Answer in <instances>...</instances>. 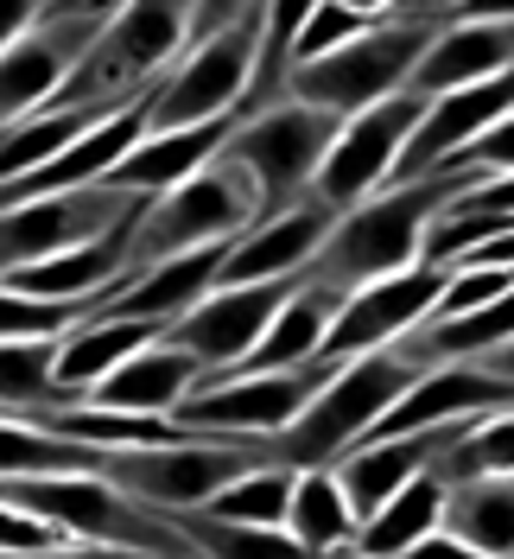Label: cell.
<instances>
[{"instance_id":"19","label":"cell","mask_w":514,"mask_h":559,"mask_svg":"<svg viewBox=\"0 0 514 559\" xmlns=\"http://www.w3.org/2000/svg\"><path fill=\"white\" fill-rule=\"evenodd\" d=\"M457 426H464V419H451V426H419V432H401V439H375V445L343 452L337 464H331V477H337V489H343V502H349V515H356V527L369 522L394 489H407L413 477H426V471H432V457L457 439Z\"/></svg>"},{"instance_id":"15","label":"cell","mask_w":514,"mask_h":559,"mask_svg":"<svg viewBox=\"0 0 514 559\" xmlns=\"http://www.w3.org/2000/svg\"><path fill=\"white\" fill-rule=\"evenodd\" d=\"M509 173H464L451 185L439 210L426 216V229H419V267H432V274H451L464 254H477L482 242H502L509 236Z\"/></svg>"},{"instance_id":"14","label":"cell","mask_w":514,"mask_h":559,"mask_svg":"<svg viewBox=\"0 0 514 559\" xmlns=\"http://www.w3.org/2000/svg\"><path fill=\"white\" fill-rule=\"evenodd\" d=\"M445 274L432 267H407V274H387V280H369L356 293H343L331 324H324V344H318V362H349V356H369V349H387L401 344L419 318L432 312Z\"/></svg>"},{"instance_id":"6","label":"cell","mask_w":514,"mask_h":559,"mask_svg":"<svg viewBox=\"0 0 514 559\" xmlns=\"http://www.w3.org/2000/svg\"><path fill=\"white\" fill-rule=\"evenodd\" d=\"M426 38H432V20H375L356 38H343L331 51L292 64L286 83H279V96L324 108V115L343 121V115L381 103V96H401L413 76V58L426 51Z\"/></svg>"},{"instance_id":"4","label":"cell","mask_w":514,"mask_h":559,"mask_svg":"<svg viewBox=\"0 0 514 559\" xmlns=\"http://www.w3.org/2000/svg\"><path fill=\"white\" fill-rule=\"evenodd\" d=\"M248 223H261V191L236 159L216 153L191 178H178L171 191L140 204L134 229H128V274L153 267V261H171V254L229 248Z\"/></svg>"},{"instance_id":"18","label":"cell","mask_w":514,"mask_h":559,"mask_svg":"<svg viewBox=\"0 0 514 559\" xmlns=\"http://www.w3.org/2000/svg\"><path fill=\"white\" fill-rule=\"evenodd\" d=\"M324 229H331V210L318 204V198H299V204L279 210V216H261V223H248L236 242L223 248L210 286H254V280L306 274L318 242H324Z\"/></svg>"},{"instance_id":"11","label":"cell","mask_w":514,"mask_h":559,"mask_svg":"<svg viewBox=\"0 0 514 559\" xmlns=\"http://www.w3.org/2000/svg\"><path fill=\"white\" fill-rule=\"evenodd\" d=\"M146 198L134 191H115V185H76V191H58V198H33V204L0 210V280L33 267V261H51L64 248H83L121 229L128 216H140Z\"/></svg>"},{"instance_id":"2","label":"cell","mask_w":514,"mask_h":559,"mask_svg":"<svg viewBox=\"0 0 514 559\" xmlns=\"http://www.w3.org/2000/svg\"><path fill=\"white\" fill-rule=\"evenodd\" d=\"M457 178L464 173L413 178V185H381L375 198L337 210L306 274L343 299V293H356V286H369V280L419 267V229H426V216L439 210V198H445Z\"/></svg>"},{"instance_id":"41","label":"cell","mask_w":514,"mask_h":559,"mask_svg":"<svg viewBox=\"0 0 514 559\" xmlns=\"http://www.w3.org/2000/svg\"><path fill=\"white\" fill-rule=\"evenodd\" d=\"M343 559H362V554H343Z\"/></svg>"},{"instance_id":"36","label":"cell","mask_w":514,"mask_h":559,"mask_svg":"<svg viewBox=\"0 0 514 559\" xmlns=\"http://www.w3.org/2000/svg\"><path fill=\"white\" fill-rule=\"evenodd\" d=\"M457 7H464V0H394L387 20H432V26H445Z\"/></svg>"},{"instance_id":"23","label":"cell","mask_w":514,"mask_h":559,"mask_svg":"<svg viewBox=\"0 0 514 559\" xmlns=\"http://www.w3.org/2000/svg\"><path fill=\"white\" fill-rule=\"evenodd\" d=\"M337 312V293L331 286H318V280H299V293L267 318V331L254 337V349L241 356L229 376H267V369H299V362H318V344H324V324ZM223 376V382H229ZM204 388V382H198Z\"/></svg>"},{"instance_id":"27","label":"cell","mask_w":514,"mask_h":559,"mask_svg":"<svg viewBox=\"0 0 514 559\" xmlns=\"http://www.w3.org/2000/svg\"><path fill=\"white\" fill-rule=\"evenodd\" d=\"M439 502H445V484H439L432 471H426V477H413L407 489H394L375 515L356 527V547H349V554H362V559H401L413 540H426V534L439 527Z\"/></svg>"},{"instance_id":"13","label":"cell","mask_w":514,"mask_h":559,"mask_svg":"<svg viewBox=\"0 0 514 559\" xmlns=\"http://www.w3.org/2000/svg\"><path fill=\"white\" fill-rule=\"evenodd\" d=\"M96 26H103V13H45L0 51V128H20L38 108L58 103V90L70 83Z\"/></svg>"},{"instance_id":"22","label":"cell","mask_w":514,"mask_h":559,"mask_svg":"<svg viewBox=\"0 0 514 559\" xmlns=\"http://www.w3.org/2000/svg\"><path fill=\"white\" fill-rule=\"evenodd\" d=\"M128 229H134V216H128L121 229L96 236V242L64 248V254H51V261H33V267L7 274L0 286H7V293H26V299H96L103 286H115V280L128 274Z\"/></svg>"},{"instance_id":"32","label":"cell","mask_w":514,"mask_h":559,"mask_svg":"<svg viewBox=\"0 0 514 559\" xmlns=\"http://www.w3.org/2000/svg\"><path fill=\"white\" fill-rule=\"evenodd\" d=\"M286 496H292V471L286 464H254L236 484H223L198 515L210 522H241V527H279L286 522Z\"/></svg>"},{"instance_id":"1","label":"cell","mask_w":514,"mask_h":559,"mask_svg":"<svg viewBox=\"0 0 514 559\" xmlns=\"http://www.w3.org/2000/svg\"><path fill=\"white\" fill-rule=\"evenodd\" d=\"M198 33V0H115L58 90L64 108H115L153 90Z\"/></svg>"},{"instance_id":"43","label":"cell","mask_w":514,"mask_h":559,"mask_svg":"<svg viewBox=\"0 0 514 559\" xmlns=\"http://www.w3.org/2000/svg\"><path fill=\"white\" fill-rule=\"evenodd\" d=\"M0 419H7V414H0Z\"/></svg>"},{"instance_id":"5","label":"cell","mask_w":514,"mask_h":559,"mask_svg":"<svg viewBox=\"0 0 514 559\" xmlns=\"http://www.w3.org/2000/svg\"><path fill=\"white\" fill-rule=\"evenodd\" d=\"M254 51H261V13L248 0L229 26L191 38L178 51V64L146 90V134H178V128L241 115L248 83H254Z\"/></svg>"},{"instance_id":"40","label":"cell","mask_w":514,"mask_h":559,"mask_svg":"<svg viewBox=\"0 0 514 559\" xmlns=\"http://www.w3.org/2000/svg\"><path fill=\"white\" fill-rule=\"evenodd\" d=\"M115 0H51V13H108Z\"/></svg>"},{"instance_id":"3","label":"cell","mask_w":514,"mask_h":559,"mask_svg":"<svg viewBox=\"0 0 514 559\" xmlns=\"http://www.w3.org/2000/svg\"><path fill=\"white\" fill-rule=\"evenodd\" d=\"M426 369L401 356V349H369V356H349L331 369V382L306 401V414L292 426H279L267 439V457L286 464V471H331L369 426L375 414H387Z\"/></svg>"},{"instance_id":"28","label":"cell","mask_w":514,"mask_h":559,"mask_svg":"<svg viewBox=\"0 0 514 559\" xmlns=\"http://www.w3.org/2000/svg\"><path fill=\"white\" fill-rule=\"evenodd\" d=\"M279 527L311 554H349L356 547V515H349L331 471H292V496H286V522Z\"/></svg>"},{"instance_id":"34","label":"cell","mask_w":514,"mask_h":559,"mask_svg":"<svg viewBox=\"0 0 514 559\" xmlns=\"http://www.w3.org/2000/svg\"><path fill=\"white\" fill-rule=\"evenodd\" d=\"M51 547H64V534H58V527H45V522H33V515H20V509H7V502H0V554L33 559V554H51Z\"/></svg>"},{"instance_id":"9","label":"cell","mask_w":514,"mask_h":559,"mask_svg":"<svg viewBox=\"0 0 514 559\" xmlns=\"http://www.w3.org/2000/svg\"><path fill=\"white\" fill-rule=\"evenodd\" d=\"M331 369L337 362H299V369H267V376L204 382L171 407L166 426L184 439H274L279 426L306 414V401L331 382Z\"/></svg>"},{"instance_id":"8","label":"cell","mask_w":514,"mask_h":559,"mask_svg":"<svg viewBox=\"0 0 514 559\" xmlns=\"http://www.w3.org/2000/svg\"><path fill=\"white\" fill-rule=\"evenodd\" d=\"M331 134H337V115L306 108V103H292V96H274V103H261V108H241L216 153L236 159L241 173L254 178L261 216H279V210H292L311 191Z\"/></svg>"},{"instance_id":"12","label":"cell","mask_w":514,"mask_h":559,"mask_svg":"<svg viewBox=\"0 0 514 559\" xmlns=\"http://www.w3.org/2000/svg\"><path fill=\"white\" fill-rule=\"evenodd\" d=\"M306 274H279V280H254V286H210L191 312H178L166 324V344H178L198 362V382H223L241 356L254 349V337L267 331V318L299 293Z\"/></svg>"},{"instance_id":"10","label":"cell","mask_w":514,"mask_h":559,"mask_svg":"<svg viewBox=\"0 0 514 559\" xmlns=\"http://www.w3.org/2000/svg\"><path fill=\"white\" fill-rule=\"evenodd\" d=\"M419 108L426 103L401 90V96H381V103L343 115L331 146H324V159H318V178H311L306 198H318L331 216L349 204H362V198H375L381 185L394 178V166H401V146H407Z\"/></svg>"},{"instance_id":"26","label":"cell","mask_w":514,"mask_h":559,"mask_svg":"<svg viewBox=\"0 0 514 559\" xmlns=\"http://www.w3.org/2000/svg\"><path fill=\"white\" fill-rule=\"evenodd\" d=\"M514 331V306L495 299V306H477V312H457V318H419L401 344V356H413L419 369H445V362H477L489 349H509Z\"/></svg>"},{"instance_id":"31","label":"cell","mask_w":514,"mask_h":559,"mask_svg":"<svg viewBox=\"0 0 514 559\" xmlns=\"http://www.w3.org/2000/svg\"><path fill=\"white\" fill-rule=\"evenodd\" d=\"M509 464H514V426H509V407H495V414H477L457 426V439L432 457V477L464 484V477H502Z\"/></svg>"},{"instance_id":"17","label":"cell","mask_w":514,"mask_h":559,"mask_svg":"<svg viewBox=\"0 0 514 559\" xmlns=\"http://www.w3.org/2000/svg\"><path fill=\"white\" fill-rule=\"evenodd\" d=\"M509 121V76H489V83H470V90H451V96H432L413 121L407 146H401V166L387 185H413V178H432L457 146H470L482 128Z\"/></svg>"},{"instance_id":"33","label":"cell","mask_w":514,"mask_h":559,"mask_svg":"<svg viewBox=\"0 0 514 559\" xmlns=\"http://www.w3.org/2000/svg\"><path fill=\"white\" fill-rule=\"evenodd\" d=\"M362 26H375V20L349 13V7H337V0H318V7L306 13V26H299V38H292V64H306V58H318V51H331V45H343V38H356ZM279 83H286V76H279Z\"/></svg>"},{"instance_id":"35","label":"cell","mask_w":514,"mask_h":559,"mask_svg":"<svg viewBox=\"0 0 514 559\" xmlns=\"http://www.w3.org/2000/svg\"><path fill=\"white\" fill-rule=\"evenodd\" d=\"M45 13H51V0H0V51L26 33V26H38Z\"/></svg>"},{"instance_id":"39","label":"cell","mask_w":514,"mask_h":559,"mask_svg":"<svg viewBox=\"0 0 514 559\" xmlns=\"http://www.w3.org/2000/svg\"><path fill=\"white\" fill-rule=\"evenodd\" d=\"M241 7H248V0H198V33H191V38H204V33H216V26H229Z\"/></svg>"},{"instance_id":"24","label":"cell","mask_w":514,"mask_h":559,"mask_svg":"<svg viewBox=\"0 0 514 559\" xmlns=\"http://www.w3.org/2000/svg\"><path fill=\"white\" fill-rule=\"evenodd\" d=\"M153 337H166V324H140V318H89V324H70L64 337H58V356H51V382L76 407L83 388L103 382L115 362H128Z\"/></svg>"},{"instance_id":"7","label":"cell","mask_w":514,"mask_h":559,"mask_svg":"<svg viewBox=\"0 0 514 559\" xmlns=\"http://www.w3.org/2000/svg\"><path fill=\"white\" fill-rule=\"evenodd\" d=\"M254 464H274L267 439H171V445H108L96 477L153 515H184Z\"/></svg>"},{"instance_id":"38","label":"cell","mask_w":514,"mask_h":559,"mask_svg":"<svg viewBox=\"0 0 514 559\" xmlns=\"http://www.w3.org/2000/svg\"><path fill=\"white\" fill-rule=\"evenodd\" d=\"M401 559H482V554H470V547H457L451 534H439V527H432V534H426V540H413V547H407Z\"/></svg>"},{"instance_id":"30","label":"cell","mask_w":514,"mask_h":559,"mask_svg":"<svg viewBox=\"0 0 514 559\" xmlns=\"http://www.w3.org/2000/svg\"><path fill=\"white\" fill-rule=\"evenodd\" d=\"M178 527V540L191 547L198 559H343V554H311L299 547L286 527H241V522H210L198 509L184 515H166Z\"/></svg>"},{"instance_id":"16","label":"cell","mask_w":514,"mask_h":559,"mask_svg":"<svg viewBox=\"0 0 514 559\" xmlns=\"http://www.w3.org/2000/svg\"><path fill=\"white\" fill-rule=\"evenodd\" d=\"M509 64H514V20H445V26H432L426 51L413 58L407 96L432 103V96H451V90L509 76Z\"/></svg>"},{"instance_id":"25","label":"cell","mask_w":514,"mask_h":559,"mask_svg":"<svg viewBox=\"0 0 514 559\" xmlns=\"http://www.w3.org/2000/svg\"><path fill=\"white\" fill-rule=\"evenodd\" d=\"M439 534H451L457 547H470L482 559H509L514 554V477H464L445 484L439 502Z\"/></svg>"},{"instance_id":"37","label":"cell","mask_w":514,"mask_h":559,"mask_svg":"<svg viewBox=\"0 0 514 559\" xmlns=\"http://www.w3.org/2000/svg\"><path fill=\"white\" fill-rule=\"evenodd\" d=\"M33 559H153V554H128V547H103V540H64V547L33 554Z\"/></svg>"},{"instance_id":"21","label":"cell","mask_w":514,"mask_h":559,"mask_svg":"<svg viewBox=\"0 0 514 559\" xmlns=\"http://www.w3.org/2000/svg\"><path fill=\"white\" fill-rule=\"evenodd\" d=\"M236 121V115H229ZM229 121H204V128H178V134H140L115 166L103 173V185L134 191V198H159L178 178H191L204 159H216V146L229 134Z\"/></svg>"},{"instance_id":"42","label":"cell","mask_w":514,"mask_h":559,"mask_svg":"<svg viewBox=\"0 0 514 559\" xmlns=\"http://www.w3.org/2000/svg\"><path fill=\"white\" fill-rule=\"evenodd\" d=\"M0 559H13V554H0Z\"/></svg>"},{"instance_id":"29","label":"cell","mask_w":514,"mask_h":559,"mask_svg":"<svg viewBox=\"0 0 514 559\" xmlns=\"http://www.w3.org/2000/svg\"><path fill=\"white\" fill-rule=\"evenodd\" d=\"M51 356H58V337H0V414L26 419L51 407H70L58 382H51Z\"/></svg>"},{"instance_id":"20","label":"cell","mask_w":514,"mask_h":559,"mask_svg":"<svg viewBox=\"0 0 514 559\" xmlns=\"http://www.w3.org/2000/svg\"><path fill=\"white\" fill-rule=\"evenodd\" d=\"M198 388V362L178 344L153 337L146 349H134L128 362H115L103 382L83 388L76 407H96V414H134V419H166L184 394Z\"/></svg>"}]
</instances>
